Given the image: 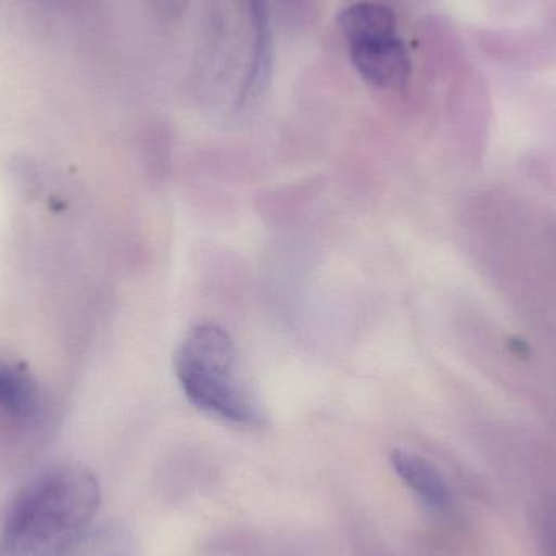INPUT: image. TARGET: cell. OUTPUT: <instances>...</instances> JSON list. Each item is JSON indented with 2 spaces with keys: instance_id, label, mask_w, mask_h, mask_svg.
<instances>
[{
  "instance_id": "6da1fadb",
  "label": "cell",
  "mask_w": 556,
  "mask_h": 556,
  "mask_svg": "<svg viewBox=\"0 0 556 556\" xmlns=\"http://www.w3.org/2000/svg\"><path fill=\"white\" fill-rule=\"evenodd\" d=\"M100 502V485L87 467H49L10 502L0 526V556H58L93 526Z\"/></svg>"
},
{
  "instance_id": "7a4b0ae2",
  "label": "cell",
  "mask_w": 556,
  "mask_h": 556,
  "mask_svg": "<svg viewBox=\"0 0 556 556\" xmlns=\"http://www.w3.org/2000/svg\"><path fill=\"white\" fill-rule=\"evenodd\" d=\"M175 372L188 401L199 410L237 425L260 427L264 412L240 372L237 345L224 327H192L175 353Z\"/></svg>"
},
{
  "instance_id": "3957f363",
  "label": "cell",
  "mask_w": 556,
  "mask_h": 556,
  "mask_svg": "<svg viewBox=\"0 0 556 556\" xmlns=\"http://www.w3.org/2000/svg\"><path fill=\"white\" fill-rule=\"evenodd\" d=\"M350 55L358 74L375 87H402L410 75V54L399 35L353 42Z\"/></svg>"
},
{
  "instance_id": "277c9868",
  "label": "cell",
  "mask_w": 556,
  "mask_h": 556,
  "mask_svg": "<svg viewBox=\"0 0 556 556\" xmlns=\"http://www.w3.org/2000/svg\"><path fill=\"white\" fill-rule=\"evenodd\" d=\"M253 49H251L250 68L244 78L243 91L238 98V106H250L263 97L273 74V26H270L269 2L267 0H248Z\"/></svg>"
},
{
  "instance_id": "5b68a950",
  "label": "cell",
  "mask_w": 556,
  "mask_h": 556,
  "mask_svg": "<svg viewBox=\"0 0 556 556\" xmlns=\"http://www.w3.org/2000/svg\"><path fill=\"white\" fill-rule=\"evenodd\" d=\"M392 466L402 482L420 498L428 509L446 513L453 505L450 489L437 467L410 451L395 450L391 454Z\"/></svg>"
},
{
  "instance_id": "8992f818",
  "label": "cell",
  "mask_w": 556,
  "mask_h": 556,
  "mask_svg": "<svg viewBox=\"0 0 556 556\" xmlns=\"http://www.w3.org/2000/svg\"><path fill=\"white\" fill-rule=\"evenodd\" d=\"M58 556H137L136 541L119 522L93 525Z\"/></svg>"
},
{
  "instance_id": "52a82bcc",
  "label": "cell",
  "mask_w": 556,
  "mask_h": 556,
  "mask_svg": "<svg viewBox=\"0 0 556 556\" xmlns=\"http://www.w3.org/2000/svg\"><path fill=\"white\" fill-rule=\"evenodd\" d=\"M340 29L349 45L397 35V18L388 7L379 3L359 2L346 7L339 16Z\"/></svg>"
},
{
  "instance_id": "ba28073f",
  "label": "cell",
  "mask_w": 556,
  "mask_h": 556,
  "mask_svg": "<svg viewBox=\"0 0 556 556\" xmlns=\"http://www.w3.org/2000/svg\"><path fill=\"white\" fill-rule=\"evenodd\" d=\"M0 407L13 417L31 418L39 408L35 382L0 359Z\"/></svg>"
},
{
  "instance_id": "9c48e42d",
  "label": "cell",
  "mask_w": 556,
  "mask_h": 556,
  "mask_svg": "<svg viewBox=\"0 0 556 556\" xmlns=\"http://www.w3.org/2000/svg\"><path fill=\"white\" fill-rule=\"evenodd\" d=\"M160 5L163 7V9L168 10V12H173V10H179L181 9L182 2L185 0H159Z\"/></svg>"
}]
</instances>
